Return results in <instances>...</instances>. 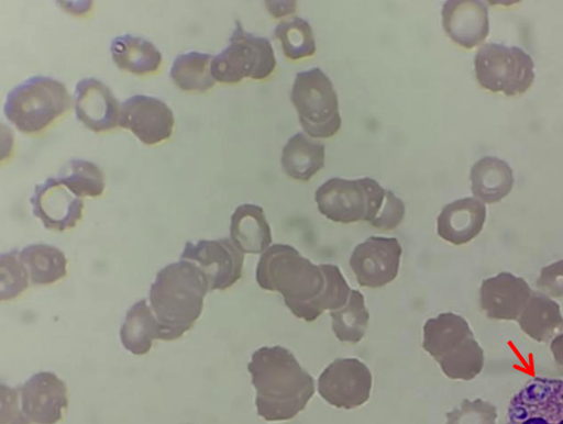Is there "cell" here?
<instances>
[{
	"mask_svg": "<svg viewBox=\"0 0 563 424\" xmlns=\"http://www.w3.org/2000/svg\"><path fill=\"white\" fill-rule=\"evenodd\" d=\"M71 102L66 86L60 81L33 77L10 91L4 113L19 132L36 134L66 114Z\"/></svg>",
	"mask_w": 563,
	"mask_h": 424,
	"instance_id": "obj_5",
	"label": "cell"
},
{
	"mask_svg": "<svg viewBox=\"0 0 563 424\" xmlns=\"http://www.w3.org/2000/svg\"><path fill=\"white\" fill-rule=\"evenodd\" d=\"M372 375L361 360L336 359L318 379V392L333 408L354 410L371 397Z\"/></svg>",
	"mask_w": 563,
	"mask_h": 424,
	"instance_id": "obj_11",
	"label": "cell"
},
{
	"mask_svg": "<svg viewBox=\"0 0 563 424\" xmlns=\"http://www.w3.org/2000/svg\"><path fill=\"white\" fill-rule=\"evenodd\" d=\"M2 424H29L19 404L18 389L2 384Z\"/></svg>",
	"mask_w": 563,
	"mask_h": 424,
	"instance_id": "obj_36",
	"label": "cell"
},
{
	"mask_svg": "<svg viewBox=\"0 0 563 424\" xmlns=\"http://www.w3.org/2000/svg\"><path fill=\"white\" fill-rule=\"evenodd\" d=\"M120 337L125 349L135 356L148 354L154 341H163L162 326L145 300L128 311Z\"/></svg>",
	"mask_w": 563,
	"mask_h": 424,
	"instance_id": "obj_24",
	"label": "cell"
},
{
	"mask_svg": "<svg viewBox=\"0 0 563 424\" xmlns=\"http://www.w3.org/2000/svg\"><path fill=\"white\" fill-rule=\"evenodd\" d=\"M401 256L397 238L371 236L355 247L350 266L362 287L382 288L398 278Z\"/></svg>",
	"mask_w": 563,
	"mask_h": 424,
	"instance_id": "obj_13",
	"label": "cell"
},
{
	"mask_svg": "<svg viewBox=\"0 0 563 424\" xmlns=\"http://www.w3.org/2000/svg\"><path fill=\"white\" fill-rule=\"evenodd\" d=\"M330 315L338 341L352 344L362 342L368 327L369 312L361 291L352 290L346 305L331 311Z\"/></svg>",
	"mask_w": 563,
	"mask_h": 424,
	"instance_id": "obj_29",
	"label": "cell"
},
{
	"mask_svg": "<svg viewBox=\"0 0 563 424\" xmlns=\"http://www.w3.org/2000/svg\"><path fill=\"white\" fill-rule=\"evenodd\" d=\"M537 287L549 298H563V260L542 268Z\"/></svg>",
	"mask_w": 563,
	"mask_h": 424,
	"instance_id": "obj_35",
	"label": "cell"
},
{
	"mask_svg": "<svg viewBox=\"0 0 563 424\" xmlns=\"http://www.w3.org/2000/svg\"><path fill=\"white\" fill-rule=\"evenodd\" d=\"M551 349L555 362L563 367V334L552 341Z\"/></svg>",
	"mask_w": 563,
	"mask_h": 424,
	"instance_id": "obj_37",
	"label": "cell"
},
{
	"mask_svg": "<svg viewBox=\"0 0 563 424\" xmlns=\"http://www.w3.org/2000/svg\"><path fill=\"white\" fill-rule=\"evenodd\" d=\"M210 284L200 268L190 263L168 265L150 289V303L163 331V341H176L190 331L201 315Z\"/></svg>",
	"mask_w": 563,
	"mask_h": 424,
	"instance_id": "obj_3",
	"label": "cell"
},
{
	"mask_svg": "<svg viewBox=\"0 0 563 424\" xmlns=\"http://www.w3.org/2000/svg\"><path fill=\"white\" fill-rule=\"evenodd\" d=\"M423 348L452 380L471 381L484 368V352L471 325L455 313H441L423 327Z\"/></svg>",
	"mask_w": 563,
	"mask_h": 424,
	"instance_id": "obj_4",
	"label": "cell"
},
{
	"mask_svg": "<svg viewBox=\"0 0 563 424\" xmlns=\"http://www.w3.org/2000/svg\"><path fill=\"white\" fill-rule=\"evenodd\" d=\"M475 70L484 89L510 98L527 93L536 79L531 55L516 46H482L476 54Z\"/></svg>",
	"mask_w": 563,
	"mask_h": 424,
	"instance_id": "obj_8",
	"label": "cell"
},
{
	"mask_svg": "<svg viewBox=\"0 0 563 424\" xmlns=\"http://www.w3.org/2000/svg\"><path fill=\"white\" fill-rule=\"evenodd\" d=\"M518 323L525 334L538 343H548L563 334L561 308L542 292H532Z\"/></svg>",
	"mask_w": 563,
	"mask_h": 424,
	"instance_id": "obj_22",
	"label": "cell"
},
{
	"mask_svg": "<svg viewBox=\"0 0 563 424\" xmlns=\"http://www.w3.org/2000/svg\"><path fill=\"white\" fill-rule=\"evenodd\" d=\"M474 196L486 204H496L508 197L515 186L511 166L496 157H484L472 170Z\"/></svg>",
	"mask_w": 563,
	"mask_h": 424,
	"instance_id": "obj_23",
	"label": "cell"
},
{
	"mask_svg": "<svg viewBox=\"0 0 563 424\" xmlns=\"http://www.w3.org/2000/svg\"><path fill=\"white\" fill-rule=\"evenodd\" d=\"M31 204L33 214L42 220L46 230L65 232L82 219V198L70 192L58 178H49L36 186Z\"/></svg>",
	"mask_w": 563,
	"mask_h": 424,
	"instance_id": "obj_16",
	"label": "cell"
},
{
	"mask_svg": "<svg viewBox=\"0 0 563 424\" xmlns=\"http://www.w3.org/2000/svg\"><path fill=\"white\" fill-rule=\"evenodd\" d=\"M213 55L190 52L176 58L170 76L174 82L185 91H202L216 85L212 74Z\"/></svg>",
	"mask_w": 563,
	"mask_h": 424,
	"instance_id": "obj_28",
	"label": "cell"
},
{
	"mask_svg": "<svg viewBox=\"0 0 563 424\" xmlns=\"http://www.w3.org/2000/svg\"><path fill=\"white\" fill-rule=\"evenodd\" d=\"M276 67L271 42L246 33L236 22L230 45L212 62V74L221 83H238L243 79H267Z\"/></svg>",
	"mask_w": 563,
	"mask_h": 424,
	"instance_id": "obj_9",
	"label": "cell"
},
{
	"mask_svg": "<svg viewBox=\"0 0 563 424\" xmlns=\"http://www.w3.org/2000/svg\"><path fill=\"white\" fill-rule=\"evenodd\" d=\"M249 371L256 390L257 414L268 422L296 417L314 394L313 378L285 347L257 349Z\"/></svg>",
	"mask_w": 563,
	"mask_h": 424,
	"instance_id": "obj_2",
	"label": "cell"
},
{
	"mask_svg": "<svg viewBox=\"0 0 563 424\" xmlns=\"http://www.w3.org/2000/svg\"><path fill=\"white\" fill-rule=\"evenodd\" d=\"M533 290L527 281L511 272H500L483 281L481 308L487 319L517 321L527 308Z\"/></svg>",
	"mask_w": 563,
	"mask_h": 424,
	"instance_id": "obj_17",
	"label": "cell"
},
{
	"mask_svg": "<svg viewBox=\"0 0 563 424\" xmlns=\"http://www.w3.org/2000/svg\"><path fill=\"white\" fill-rule=\"evenodd\" d=\"M496 405L489 401L465 399L457 409L446 413L445 424H497Z\"/></svg>",
	"mask_w": 563,
	"mask_h": 424,
	"instance_id": "obj_33",
	"label": "cell"
},
{
	"mask_svg": "<svg viewBox=\"0 0 563 424\" xmlns=\"http://www.w3.org/2000/svg\"><path fill=\"white\" fill-rule=\"evenodd\" d=\"M406 214L404 201L387 190L385 205L379 216L371 224L373 227L391 231L397 228Z\"/></svg>",
	"mask_w": 563,
	"mask_h": 424,
	"instance_id": "obj_34",
	"label": "cell"
},
{
	"mask_svg": "<svg viewBox=\"0 0 563 424\" xmlns=\"http://www.w3.org/2000/svg\"><path fill=\"white\" fill-rule=\"evenodd\" d=\"M110 51L120 69L136 76L157 71L163 62L162 53L153 43L130 34L112 41Z\"/></svg>",
	"mask_w": 563,
	"mask_h": 424,
	"instance_id": "obj_25",
	"label": "cell"
},
{
	"mask_svg": "<svg viewBox=\"0 0 563 424\" xmlns=\"http://www.w3.org/2000/svg\"><path fill=\"white\" fill-rule=\"evenodd\" d=\"M16 389L22 414L29 424L58 423L68 408L67 386L54 373H37Z\"/></svg>",
	"mask_w": 563,
	"mask_h": 424,
	"instance_id": "obj_14",
	"label": "cell"
},
{
	"mask_svg": "<svg viewBox=\"0 0 563 424\" xmlns=\"http://www.w3.org/2000/svg\"><path fill=\"white\" fill-rule=\"evenodd\" d=\"M485 220L483 201L476 198L460 199L442 210L438 219V233L446 243L462 246L481 234Z\"/></svg>",
	"mask_w": 563,
	"mask_h": 424,
	"instance_id": "obj_20",
	"label": "cell"
},
{
	"mask_svg": "<svg viewBox=\"0 0 563 424\" xmlns=\"http://www.w3.org/2000/svg\"><path fill=\"white\" fill-rule=\"evenodd\" d=\"M68 169V174L58 179L75 196L96 198L103 194L106 179L98 165L85 159H71Z\"/></svg>",
	"mask_w": 563,
	"mask_h": 424,
	"instance_id": "obj_31",
	"label": "cell"
},
{
	"mask_svg": "<svg viewBox=\"0 0 563 424\" xmlns=\"http://www.w3.org/2000/svg\"><path fill=\"white\" fill-rule=\"evenodd\" d=\"M256 281L262 289L279 292L291 313L307 322L345 306L352 291L340 268L316 266L288 245L262 254Z\"/></svg>",
	"mask_w": 563,
	"mask_h": 424,
	"instance_id": "obj_1",
	"label": "cell"
},
{
	"mask_svg": "<svg viewBox=\"0 0 563 424\" xmlns=\"http://www.w3.org/2000/svg\"><path fill=\"white\" fill-rule=\"evenodd\" d=\"M506 424H563V380L534 378L511 399Z\"/></svg>",
	"mask_w": 563,
	"mask_h": 424,
	"instance_id": "obj_10",
	"label": "cell"
},
{
	"mask_svg": "<svg viewBox=\"0 0 563 424\" xmlns=\"http://www.w3.org/2000/svg\"><path fill=\"white\" fill-rule=\"evenodd\" d=\"M119 125L128 129L143 144L155 145L173 136L175 116L165 102L136 96L121 104Z\"/></svg>",
	"mask_w": 563,
	"mask_h": 424,
	"instance_id": "obj_15",
	"label": "cell"
},
{
	"mask_svg": "<svg viewBox=\"0 0 563 424\" xmlns=\"http://www.w3.org/2000/svg\"><path fill=\"white\" fill-rule=\"evenodd\" d=\"M120 108L111 90L97 79H84L75 88L77 118L93 133H107L115 129L120 122Z\"/></svg>",
	"mask_w": 563,
	"mask_h": 424,
	"instance_id": "obj_18",
	"label": "cell"
},
{
	"mask_svg": "<svg viewBox=\"0 0 563 424\" xmlns=\"http://www.w3.org/2000/svg\"><path fill=\"white\" fill-rule=\"evenodd\" d=\"M299 122L312 138H330L341 131L340 101L327 74L319 68L298 72L291 90Z\"/></svg>",
	"mask_w": 563,
	"mask_h": 424,
	"instance_id": "obj_7",
	"label": "cell"
},
{
	"mask_svg": "<svg viewBox=\"0 0 563 424\" xmlns=\"http://www.w3.org/2000/svg\"><path fill=\"white\" fill-rule=\"evenodd\" d=\"M442 18L450 38L466 49L481 45L489 35V9L478 0H449Z\"/></svg>",
	"mask_w": 563,
	"mask_h": 424,
	"instance_id": "obj_19",
	"label": "cell"
},
{
	"mask_svg": "<svg viewBox=\"0 0 563 424\" xmlns=\"http://www.w3.org/2000/svg\"><path fill=\"white\" fill-rule=\"evenodd\" d=\"M181 260L200 268L211 291L227 290L241 279L245 254L231 238L200 239L198 243L189 242L185 245Z\"/></svg>",
	"mask_w": 563,
	"mask_h": 424,
	"instance_id": "obj_12",
	"label": "cell"
},
{
	"mask_svg": "<svg viewBox=\"0 0 563 424\" xmlns=\"http://www.w3.org/2000/svg\"><path fill=\"white\" fill-rule=\"evenodd\" d=\"M231 239L243 254H264L271 248L273 236L264 209L239 207L231 219Z\"/></svg>",
	"mask_w": 563,
	"mask_h": 424,
	"instance_id": "obj_21",
	"label": "cell"
},
{
	"mask_svg": "<svg viewBox=\"0 0 563 424\" xmlns=\"http://www.w3.org/2000/svg\"><path fill=\"white\" fill-rule=\"evenodd\" d=\"M325 165V145L296 134L284 147L282 168L292 179L308 181Z\"/></svg>",
	"mask_w": 563,
	"mask_h": 424,
	"instance_id": "obj_26",
	"label": "cell"
},
{
	"mask_svg": "<svg viewBox=\"0 0 563 424\" xmlns=\"http://www.w3.org/2000/svg\"><path fill=\"white\" fill-rule=\"evenodd\" d=\"M387 190L372 178H332L316 192L319 212L334 223H373L384 209Z\"/></svg>",
	"mask_w": 563,
	"mask_h": 424,
	"instance_id": "obj_6",
	"label": "cell"
},
{
	"mask_svg": "<svg viewBox=\"0 0 563 424\" xmlns=\"http://www.w3.org/2000/svg\"><path fill=\"white\" fill-rule=\"evenodd\" d=\"M26 266L33 286H48L67 275V257L59 248L48 245H32L19 253Z\"/></svg>",
	"mask_w": 563,
	"mask_h": 424,
	"instance_id": "obj_27",
	"label": "cell"
},
{
	"mask_svg": "<svg viewBox=\"0 0 563 424\" xmlns=\"http://www.w3.org/2000/svg\"><path fill=\"white\" fill-rule=\"evenodd\" d=\"M0 266H2V301L14 300L29 287L27 268L18 250L3 254Z\"/></svg>",
	"mask_w": 563,
	"mask_h": 424,
	"instance_id": "obj_32",
	"label": "cell"
},
{
	"mask_svg": "<svg viewBox=\"0 0 563 424\" xmlns=\"http://www.w3.org/2000/svg\"><path fill=\"white\" fill-rule=\"evenodd\" d=\"M280 42L286 57L290 60H300L312 57L316 53V42L310 24L302 18L280 23L274 32Z\"/></svg>",
	"mask_w": 563,
	"mask_h": 424,
	"instance_id": "obj_30",
	"label": "cell"
}]
</instances>
